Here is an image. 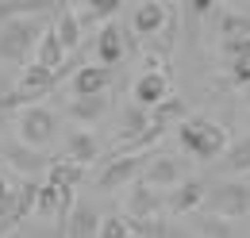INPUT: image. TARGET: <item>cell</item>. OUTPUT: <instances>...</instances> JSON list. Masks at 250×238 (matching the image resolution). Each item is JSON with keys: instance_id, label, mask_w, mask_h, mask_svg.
I'll use <instances>...</instances> for the list:
<instances>
[{"instance_id": "cell-5", "label": "cell", "mask_w": 250, "mask_h": 238, "mask_svg": "<svg viewBox=\"0 0 250 238\" xmlns=\"http://www.w3.org/2000/svg\"><path fill=\"white\" fill-rule=\"evenodd\" d=\"M143 184L154 188V192H173L177 184H185V161L181 158H162V154H150L146 165H143Z\"/></svg>"}, {"instance_id": "cell-20", "label": "cell", "mask_w": 250, "mask_h": 238, "mask_svg": "<svg viewBox=\"0 0 250 238\" xmlns=\"http://www.w3.org/2000/svg\"><path fill=\"white\" fill-rule=\"evenodd\" d=\"M124 4L120 0H89V4H73V12H77V20H81V27L85 23H100V20H108V16H116Z\"/></svg>"}, {"instance_id": "cell-12", "label": "cell", "mask_w": 250, "mask_h": 238, "mask_svg": "<svg viewBox=\"0 0 250 238\" xmlns=\"http://www.w3.org/2000/svg\"><path fill=\"white\" fill-rule=\"evenodd\" d=\"M204 196H208V184L204 180H185L173 192H166V204H169L173 215H188V211L204 208Z\"/></svg>"}, {"instance_id": "cell-8", "label": "cell", "mask_w": 250, "mask_h": 238, "mask_svg": "<svg viewBox=\"0 0 250 238\" xmlns=\"http://www.w3.org/2000/svg\"><path fill=\"white\" fill-rule=\"evenodd\" d=\"M131 100L139 104V108H158L162 100H169V73H162V69H146L135 85H131Z\"/></svg>"}, {"instance_id": "cell-28", "label": "cell", "mask_w": 250, "mask_h": 238, "mask_svg": "<svg viewBox=\"0 0 250 238\" xmlns=\"http://www.w3.org/2000/svg\"><path fill=\"white\" fill-rule=\"evenodd\" d=\"M227 69H231V85H239V89H250V58L231 61Z\"/></svg>"}, {"instance_id": "cell-2", "label": "cell", "mask_w": 250, "mask_h": 238, "mask_svg": "<svg viewBox=\"0 0 250 238\" xmlns=\"http://www.w3.org/2000/svg\"><path fill=\"white\" fill-rule=\"evenodd\" d=\"M177 142L196 161H216L219 154L227 150V127H219V123H212L204 116H192L177 127Z\"/></svg>"}, {"instance_id": "cell-6", "label": "cell", "mask_w": 250, "mask_h": 238, "mask_svg": "<svg viewBox=\"0 0 250 238\" xmlns=\"http://www.w3.org/2000/svg\"><path fill=\"white\" fill-rule=\"evenodd\" d=\"M146 158L150 154H124V158H116V161H108L104 169H100V177L96 184L104 188V192H112V188H131L135 180L143 177V165H146Z\"/></svg>"}, {"instance_id": "cell-14", "label": "cell", "mask_w": 250, "mask_h": 238, "mask_svg": "<svg viewBox=\"0 0 250 238\" xmlns=\"http://www.w3.org/2000/svg\"><path fill=\"white\" fill-rule=\"evenodd\" d=\"M65 158L77 161V165L96 161V158H100V142H96V135H93V131H85V127H73L69 139H65Z\"/></svg>"}, {"instance_id": "cell-21", "label": "cell", "mask_w": 250, "mask_h": 238, "mask_svg": "<svg viewBox=\"0 0 250 238\" xmlns=\"http://www.w3.org/2000/svg\"><path fill=\"white\" fill-rule=\"evenodd\" d=\"M104 108H108V100H104V96H89V100H69V104H65L69 119H77V123H96V119L104 116Z\"/></svg>"}, {"instance_id": "cell-22", "label": "cell", "mask_w": 250, "mask_h": 238, "mask_svg": "<svg viewBox=\"0 0 250 238\" xmlns=\"http://www.w3.org/2000/svg\"><path fill=\"white\" fill-rule=\"evenodd\" d=\"M173 119L185 123V100H181V96H169V100H162L158 108H150V123H154V127H169Z\"/></svg>"}, {"instance_id": "cell-18", "label": "cell", "mask_w": 250, "mask_h": 238, "mask_svg": "<svg viewBox=\"0 0 250 238\" xmlns=\"http://www.w3.org/2000/svg\"><path fill=\"white\" fill-rule=\"evenodd\" d=\"M81 177H85V165H77V161H69V158L50 161V169H46V184H54V188H62V192H73V184Z\"/></svg>"}, {"instance_id": "cell-13", "label": "cell", "mask_w": 250, "mask_h": 238, "mask_svg": "<svg viewBox=\"0 0 250 238\" xmlns=\"http://www.w3.org/2000/svg\"><path fill=\"white\" fill-rule=\"evenodd\" d=\"M50 27H54V35H58V42L65 46V54L81 46V31H85V27H81V20H77L73 4H58V8H54V20H50Z\"/></svg>"}, {"instance_id": "cell-29", "label": "cell", "mask_w": 250, "mask_h": 238, "mask_svg": "<svg viewBox=\"0 0 250 238\" xmlns=\"http://www.w3.org/2000/svg\"><path fill=\"white\" fill-rule=\"evenodd\" d=\"M188 8H192L196 16H212V8H219V4H212V0H192Z\"/></svg>"}, {"instance_id": "cell-30", "label": "cell", "mask_w": 250, "mask_h": 238, "mask_svg": "<svg viewBox=\"0 0 250 238\" xmlns=\"http://www.w3.org/2000/svg\"><path fill=\"white\" fill-rule=\"evenodd\" d=\"M0 231H4V223H0Z\"/></svg>"}, {"instance_id": "cell-9", "label": "cell", "mask_w": 250, "mask_h": 238, "mask_svg": "<svg viewBox=\"0 0 250 238\" xmlns=\"http://www.w3.org/2000/svg\"><path fill=\"white\" fill-rule=\"evenodd\" d=\"M108 81H112V69H104V65H77L73 69V77H69V92L77 96V100H89V96H104L108 89Z\"/></svg>"}, {"instance_id": "cell-11", "label": "cell", "mask_w": 250, "mask_h": 238, "mask_svg": "<svg viewBox=\"0 0 250 238\" xmlns=\"http://www.w3.org/2000/svg\"><path fill=\"white\" fill-rule=\"evenodd\" d=\"M127 54V42H124V31L116 27V23H104L100 35H96V65H104V69H112V65H120Z\"/></svg>"}, {"instance_id": "cell-23", "label": "cell", "mask_w": 250, "mask_h": 238, "mask_svg": "<svg viewBox=\"0 0 250 238\" xmlns=\"http://www.w3.org/2000/svg\"><path fill=\"white\" fill-rule=\"evenodd\" d=\"M35 204H39V180H23V188L16 192V223L20 219H27V215H35Z\"/></svg>"}, {"instance_id": "cell-19", "label": "cell", "mask_w": 250, "mask_h": 238, "mask_svg": "<svg viewBox=\"0 0 250 238\" xmlns=\"http://www.w3.org/2000/svg\"><path fill=\"white\" fill-rule=\"evenodd\" d=\"M223 173H231V177H243L247 173L250 177V135L223 150Z\"/></svg>"}, {"instance_id": "cell-17", "label": "cell", "mask_w": 250, "mask_h": 238, "mask_svg": "<svg viewBox=\"0 0 250 238\" xmlns=\"http://www.w3.org/2000/svg\"><path fill=\"white\" fill-rule=\"evenodd\" d=\"M146 131H150V112H146V108H139V104H135V108H127V112H124V131H120V146L131 150L143 135H146Z\"/></svg>"}, {"instance_id": "cell-15", "label": "cell", "mask_w": 250, "mask_h": 238, "mask_svg": "<svg viewBox=\"0 0 250 238\" xmlns=\"http://www.w3.org/2000/svg\"><path fill=\"white\" fill-rule=\"evenodd\" d=\"M65 46L58 42V35H54V27L46 23V31H42V39H39V46H35V65H42V69H50V73H58L65 65Z\"/></svg>"}, {"instance_id": "cell-26", "label": "cell", "mask_w": 250, "mask_h": 238, "mask_svg": "<svg viewBox=\"0 0 250 238\" xmlns=\"http://www.w3.org/2000/svg\"><path fill=\"white\" fill-rule=\"evenodd\" d=\"M235 35H250V23L243 16H223L219 23V39H235Z\"/></svg>"}, {"instance_id": "cell-25", "label": "cell", "mask_w": 250, "mask_h": 238, "mask_svg": "<svg viewBox=\"0 0 250 238\" xmlns=\"http://www.w3.org/2000/svg\"><path fill=\"white\" fill-rule=\"evenodd\" d=\"M131 235H135L131 219H124V215H108V219L100 223V235H96V238H131Z\"/></svg>"}, {"instance_id": "cell-16", "label": "cell", "mask_w": 250, "mask_h": 238, "mask_svg": "<svg viewBox=\"0 0 250 238\" xmlns=\"http://www.w3.org/2000/svg\"><path fill=\"white\" fill-rule=\"evenodd\" d=\"M100 215H96L89 204H77L73 215H69V223H65V238H96L100 235Z\"/></svg>"}, {"instance_id": "cell-24", "label": "cell", "mask_w": 250, "mask_h": 238, "mask_svg": "<svg viewBox=\"0 0 250 238\" xmlns=\"http://www.w3.org/2000/svg\"><path fill=\"white\" fill-rule=\"evenodd\" d=\"M219 58L227 61H243L250 58V35H235V39H219Z\"/></svg>"}, {"instance_id": "cell-7", "label": "cell", "mask_w": 250, "mask_h": 238, "mask_svg": "<svg viewBox=\"0 0 250 238\" xmlns=\"http://www.w3.org/2000/svg\"><path fill=\"white\" fill-rule=\"evenodd\" d=\"M173 23V12L169 4H158V0H146V4H135L131 8V31L150 39V35H162V27Z\"/></svg>"}, {"instance_id": "cell-27", "label": "cell", "mask_w": 250, "mask_h": 238, "mask_svg": "<svg viewBox=\"0 0 250 238\" xmlns=\"http://www.w3.org/2000/svg\"><path fill=\"white\" fill-rule=\"evenodd\" d=\"M23 150H27V146H20V142H12V146H8V158H16V165H20V169H27V173H35V169H39V165H35V158H39V154H23ZM39 161H42V158H39ZM42 169H46V165H42Z\"/></svg>"}, {"instance_id": "cell-10", "label": "cell", "mask_w": 250, "mask_h": 238, "mask_svg": "<svg viewBox=\"0 0 250 238\" xmlns=\"http://www.w3.org/2000/svg\"><path fill=\"white\" fill-rule=\"evenodd\" d=\"M131 196H127V211H131V227H143V223H150L158 211H162V196H158L154 188H146L143 180H135L131 188H127Z\"/></svg>"}, {"instance_id": "cell-3", "label": "cell", "mask_w": 250, "mask_h": 238, "mask_svg": "<svg viewBox=\"0 0 250 238\" xmlns=\"http://www.w3.org/2000/svg\"><path fill=\"white\" fill-rule=\"evenodd\" d=\"M54 135H58V116L50 112V108H42V104H35V108H20L16 112V142L27 150H46L54 142Z\"/></svg>"}, {"instance_id": "cell-1", "label": "cell", "mask_w": 250, "mask_h": 238, "mask_svg": "<svg viewBox=\"0 0 250 238\" xmlns=\"http://www.w3.org/2000/svg\"><path fill=\"white\" fill-rule=\"evenodd\" d=\"M42 31H46L42 4H16V12L0 20V61H12V65L27 61L31 65Z\"/></svg>"}, {"instance_id": "cell-4", "label": "cell", "mask_w": 250, "mask_h": 238, "mask_svg": "<svg viewBox=\"0 0 250 238\" xmlns=\"http://www.w3.org/2000/svg\"><path fill=\"white\" fill-rule=\"evenodd\" d=\"M204 211L212 219H247L250 215V184L247 180H219L204 196Z\"/></svg>"}]
</instances>
